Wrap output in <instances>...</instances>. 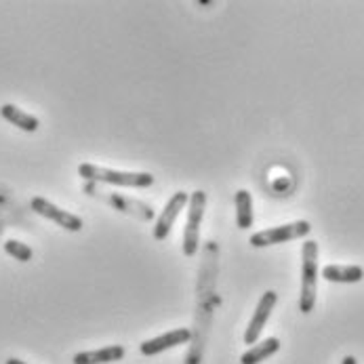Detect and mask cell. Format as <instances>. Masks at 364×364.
<instances>
[{
    "label": "cell",
    "mask_w": 364,
    "mask_h": 364,
    "mask_svg": "<svg viewBox=\"0 0 364 364\" xmlns=\"http://www.w3.org/2000/svg\"><path fill=\"white\" fill-rule=\"evenodd\" d=\"M192 339V331L190 328H175V331H168L160 337H154V339H148L139 346V352L144 356H156V354H162L166 350H173L177 346H183Z\"/></svg>",
    "instance_id": "8"
},
{
    "label": "cell",
    "mask_w": 364,
    "mask_h": 364,
    "mask_svg": "<svg viewBox=\"0 0 364 364\" xmlns=\"http://www.w3.org/2000/svg\"><path fill=\"white\" fill-rule=\"evenodd\" d=\"M0 116H2L6 122H11L13 127L26 131V133H34V131H38V127H41V120H38L36 116H32V114L19 109L17 105L13 104L2 105V107H0Z\"/></svg>",
    "instance_id": "11"
},
{
    "label": "cell",
    "mask_w": 364,
    "mask_h": 364,
    "mask_svg": "<svg viewBox=\"0 0 364 364\" xmlns=\"http://www.w3.org/2000/svg\"><path fill=\"white\" fill-rule=\"evenodd\" d=\"M310 232H312L310 221L299 219V221H293V223H284V225H276V228H267V230L255 232L249 242L255 249H263V247H274V245L291 242V240H297V238H306Z\"/></svg>",
    "instance_id": "4"
},
{
    "label": "cell",
    "mask_w": 364,
    "mask_h": 364,
    "mask_svg": "<svg viewBox=\"0 0 364 364\" xmlns=\"http://www.w3.org/2000/svg\"><path fill=\"white\" fill-rule=\"evenodd\" d=\"M4 364H28V363H21V360H17V358H9Z\"/></svg>",
    "instance_id": "16"
},
{
    "label": "cell",
    "mask_w": 364,
    "mask_h": 364,
    "mask_svg": "<svg viewBox=\"0 0 364 364\" xmlns=\"http://www.w3.org/2000/svg\"><path fill=\"white\" fill-rule=\"evenodd\" d=\"M4 253L11 255V257H15L17 261H30L32 255H34L32 249L28 245L19 242V240H6L4 242Z\"/></svg>",
    "instance_id": "14"
},
{
    "label": "cell",
    "mask_w": 364,
    "mask_h": 364,
    "mask_svg": "<svg viewBox=\"0 0 364 364\" xmlns=\"http://www.w3.org/2000/svg\"><path fill=\"white\" fill-rule=\"evenodd\" d=\"M188 200H190V194L188 192H177V194L171 196V200L166 203V207L162 208V213L158 215L156 225H154V238H156L158 242H162V240L168 238V234H171V230H173L179 213L188 205Z\"/></svg>",
    "instance_id": "7"
},
{
    "label": "cell",
    "mask_w": 364,
    "mask_h": 364,
    "mask_svg": "<svg viewBox=\"0 0 364 364\" xmlns=\"http://www.w3.org/2000/svg\"><path fill=\"white\" fill-rule=\"evenodd\" d=\"M322 278L337 284H356L364 278L360 265H326L322 267Z\"/></svg>",
    "instance_id": "10"
},
{
    "label": "cell",
    "mask_w": 364,
    "mask_h": 364,
    "mask_svg": "<svg viewBox=\"0 0 364 364\" xmlns=\"http://www.w3.org/2000/svg\"><path fill=\"white\" fill-rule=\"evenodd\" d=\"M276 304H278V295L274 291H265L263 297L259 299V304H257V308H255V312H253L249 326H247V333H245V343L247 346H255L259 341L261 333H263L269 316L274 312Z\"/></svg>",
    "instance_id": "6"
},
{
    "label": "cell",
    "mask_w": 364,
    "mask_h": 364,
    "mask_svg": "<svg viewBox=\"0 0 364 364\" xmlns=\"http://www.w3.org/2000/svg\"><path fill=\"white\" fill-rule=\"evenodd\" d=\"M78 175L87 181H100V183H109V186H118V188H135V190H144L154 183L152 173L116 171V168L97 166L93 162H82L78 166Z\"/></svg>",
    "instance_id": "1"
},
{
    "label": "cell",
    "mask_w": 364,
    "mask_h": 364,
    "mask_svg": "<svg viewBox=\"0 0 364 364\" xmlns=\"http://www.w3.org/2000/svg\"><path fill=\"white\" fill-rule=\"evenodd\" d=\"M124 348L122 346H105L102 350H91V352H80L72 358L74 364H112L124 358Z\"/></svg>",
    "instance_id": "9"
},
{
    "label": "cell",
    "mask_w": 364,
    "mask_h": 364,
    "mask_svg": "<svg viewBox=\"0 0 364 364\" xmlns=\"http://www.w3.org/2000/svg\"><path fill=\"white\" fill-rule=\"evenodd\" d=\"M188 205H190V208H188V223H186V230H183L181 249H183L186 257H194L196 251H198V245H200V225H203L205 208H207V192H203V190L192 192Z\"/></svg>",
    "instance_id": "3"
},
{
    "label": "cell",
    "mask_w": 364,
    "mask_h": 364,
    "mask_svg": "<svg viewBox=\"0 0 364 364\" xmlns=\"http://www.w3.org/2000/svg\"><path fill=\"white\" fill-rule=\"evenodd\" d=\"M341 364H358V363H356V358H354V356H346V358L341 360Z\"/></svg>",
    "instance_id": "15"
},
{
    "label": "cell",
    "mask_w": 364,
    "mask_h": 364,
    "mask_svg": "<svg viewBox=\"0 0 364 364\" xmlns=\"http://www.w3.org/2000/svg\"><path fill=\"white\" fill-rule=\"evenodd\" d=\"M236 223L240 230H249L253 228V221H255V213H253V198L247 190H238L236 192Z\"/></svg>",
    "instance_id": "13"
},
{
    "label": "cell",
    "mask_w": 364,
    "mask_h": 364,
    "mask_svg": "<svg viewBox=\"0 0 364 364\" xmlns=\"http://www.w3.org/2000/svg\"><path fill=\"white\" fill-rule=\"evenodd\" d=\"M280 350V339L276 337H267L263 341H257L251 350H247L240 356V364H259L267 360L269 356H274Z\"/></svg>",
    "instance_id": "12"
},
{
    "label": "cell",
    "mask_w": 364,
    "mask_h": 364,
    "mask_svg": "<svg viewBox=\"0 0 364 364\" xmlns=\"http://www.w3.org/2000/svg\"><path fill=\"white\" fill-rule=\"evenodd\" d=\"M32 210H36L41 217L57 223L59 228H63L68 232H80L82 230V219L78 215L59 208L57 205H53L51 200H47V198H41V196L32 198Z\"/></svg>",
    "instance_id": "5"
},
{
    "label": "cell",
    "mask_w": 364,
    "mask_h": 364,
    "mask_svg": "<svg viewBox=\"0 0 364 364\" xmlns=\"http://www.w3.org/2000/svg\"><path fill=\"white\" fill-rule=\"evenodd\" d=\"M318 291V242L306 240L301 249V295L299 312L310 314L316 306Z\"/></svg>",
    "instance_id": "2"
}]
</instances>
